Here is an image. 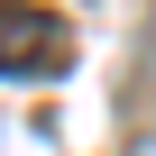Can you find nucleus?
Instances as JSON below:
<instances>
[{"mask_svg":"<svg viewBox=\"0 0 156 156\" xmlns=\"http://www.w3.org/2000/svg\"><path fill=\"white\" fill-rule=\"evenodd\" d=\"M73 64V28L37 0H0V73L9 83H46V73Z\"/></svg>","mask_w":156,"mask_h":156,"instance_id":"1","label":"nucleus"}]
</instances>
